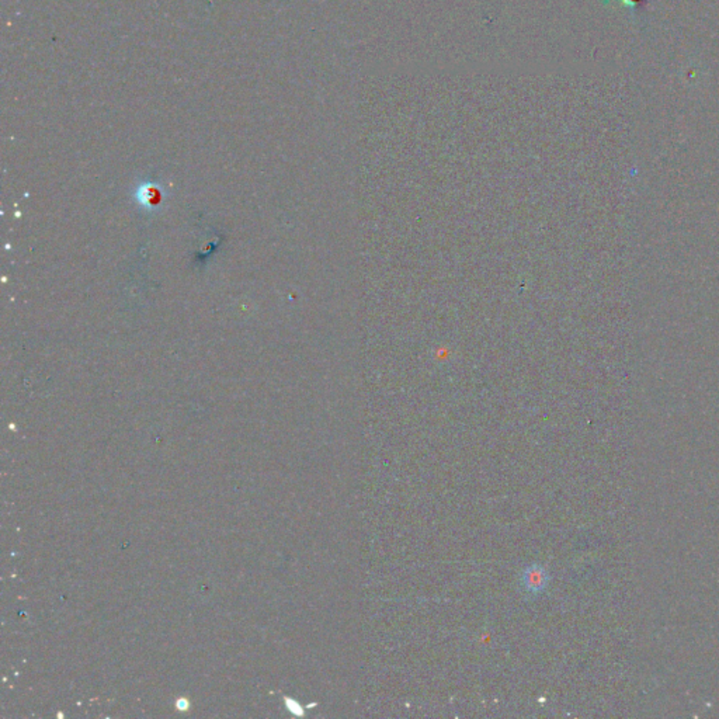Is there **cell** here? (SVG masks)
<instances>
[{"label": "cell", "instance_id": "cell-2", "mask_svg": "<svg viewBox=\"0 0 719 719\" xmlns=\"http://www.w3.org/2000/svg\"><path fill=\"white\" fill-rule=\"evenodd\" d=\"M136 196H138L136 199L139 200V203L146 208H154V207L159 205L161 199H162L161 192L154 184H145V185L139 187Z\"/></svg>", "mask_w": 719, "mask_h": 719}, {"label": "cell", "instance_id": "cell-1", "mask_svg": "<svg viewBox=\"0 0 719 719\" xmlns=\"http://www.w3.org/2000/svg\"><path fill=\"white\" fill-rule=\"evenodd\" d=\"M547 572L540 565H531L523 572V587L527 593L537 594L547 587Z\"/></svg>", "mask_w": 719, "mask_h": 719}]
</instances>
